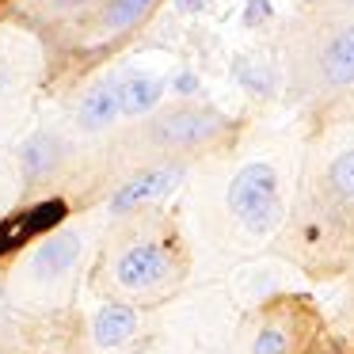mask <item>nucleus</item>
Masks as SVG:
<instances>
[{"instance_id":"nucleus-1","label":"nucleus","mask_w":354,"mask_h":354,"mask_svg":"<svg viewBox=\"0 0 354 354\" xmlns=\"http://www.w3.org/2000/svg\"><path fill=\"white\" fill-rule=\"evenodd\" d=\"M229 214L252 236H270L282 217L278 202V171L270 164H244L229 183Z\"/></svg>"},{"instance_id":"nucleus-2","label":"nucleus","mask_w":354,"mask_h":354,"mask_svg":"<svg viewBox=\"0 0 354 354\" xmlns=\"http://www.w3.org/2000/svg\"><path fill=\"white\" fill-rule=\"evenodd\" d=\"M221 130H229V118L214 107H179L153 122V138L160 145H202Z\"/></svg>"},{"instance_id":"nucleus-3","label":"nucleus","mask_w":354,"mask_h":354,"mask_svg":"<svg viewBox=\"0 0 354 354\" xmlns=\"http://www.w3.org/2000/svg\"><path fill=\"white\" fill-rule=\"evenodd\" d=\"M171 270V255L164 244H153V240H141V244L126 248L115 263V278L126 286V290H149V286L164 282Z\"/></svg>"},{"instance_id":"nucleus-4","label":"nucleus","mask_w":354,"mask_h":354,"mask_svg":"<svg viewBox=\"0 0 354 354\" xmlns=\"http://www.w3.org/2000/svg\"><path fill=\"white\" fill-rule=\"evenodd\" d=\"M183 183V168L179 164H168V168H145L133 179H126L115 194H111V209L115 214H130V209L145 206V202H160L164 194H171Z\"/></svg>"},{"instance_id":"nucleus-5","label":"nucleus","mask_w":354,"mask_h":354,"mask_svg":"<svg viewBox=\"0 0 354 354\" xmlns=\"http://www.w3.org/2000/svg\"><path fill=\"white\" fill-rule=\"evenodd\" d=\"M320 73L328 84H354V24L328 39L320 54Z\"/></svg>"},{"instance_id":"nucleus-6","label":"nucleus","mask_w":354,"mask_h":354,"mask_svg":"<svg viewBox=\"0 0 354 354\" xmlns=\"http://www.w3.org/2000/svg\"><path fill=\"white\" fill-rule=\"evenodd\" d=\"M118 111H122V92H118V80H103V84H95L92 92L84 95L77 122L84 126V130H100V126L115 122Z\"/></svg>"},{"instance_id":"nucleus-7","label":"nucleus","mask_w":354,"mask_h":354,"mask_svg":"<svg viewBox=\"0 0 354 354\" xmlns=\"http://www.w3.org/2000/svg\"><path fill=\"white\" fill-rule=\"evenodd\" d=\"M133 331H138V313H133L130 305H122V301L103 305L92 320V335L100 346H122Z\"/></svg>"},{"instance_id":"nucleus-8","label":"nucleus","mask_w":354,"mask_h":354,"mask_svg":"<svg viewBox=\"0 0 354 354\" xmlns=\"http://www.w3.org/2000/svg\"><path fill=\"white\" fill-rule=\"evenodd\" d=\"M80 255V236L77 232H54L50 240H42L35 252V274L39 278H54L65 267H73Z\"/></svg>"},{"instance_id":"nucleus-9","label":"nucleus","mask_w":354,"mask_h":354,"mask_svg":"<svg viewBox=\"0 0 354 354\" xmlns=\"http://www.w3.org/2000/svg\"><path fill=\"white\" fill-rule=\"evenodd\" d=\"M118 92H122V115H145L160 103L164 80L153 73H133V77L118 80Z\"/></svg>"},{"instance_id":"nucleus-10","label":"nucleus","mask_w":354,"mask_h":354,"mask_svg":"<svg viewBox=\"0 0 354 354\" xmlns=\"http://www.w3.org/2000/svg\"><path fill=\"white\" fill-rule=\"evenodd\" d=\"M232 73H236V80L248 88V92H255V95L274 92V73H270L267 65L252 62V57H236V62H232Z\"/></svg>"},{"instance_id":"nucleus-11","label":"nucleus","mask_w":354,"mask_h":354,"mask_svg":"<svg viewBox=\"0 0 354 354\" xmlns=\"http://www.w3.org/2000/svg\"><path fill=\"white\" fill-rule=\"evenodd\" d=\"M57 160V145L54 138H31L24 145V164H27V176H46Z\"/></svg>"},{"instance_id":"nucleus-12","label":"nucleus","mask_w":354,"mask_h":354,"mask_svg":"<svg viewBox=\"0 0 354 354\" xmlns=\"http://www.w3.org/2000/svg\"><path fill=\"white\" fill-rule=\"evenodd\" d=\"M328 187L343 202H354V149H346L343 156H335L328 168Z\"/></svg>"},{"instance_id":"nucleus-13","label":"nucleus","mask_w":354,"mask_h":354,"mask_svg":"<svg viewBox=\"0 0 354 354\" xmlns=\"http://www.w3.org/2000/svg\"><path fill=\"white\" fill-rule=\"evenodd\" d=\"M153 4V0H111L107 4V27L111 31H122V27H130V24H138L141 16H145V8Z\"/></svg>"},{"instance_id":"nucleus-14","label":"nucleus","mask_w":354,"mask_h":354,"mask_svg":"<svg viewBox=\"0 0 354 354\" xmlns=\"http://www.w3.org/2000/svg\"><path fill=\"white\" fill-rule=\"evenodd\" d=\"M65 209H69V206H65L62 198H50V202H42V206H35L31 214L24 217L27 232H50V229H54V225L65 217Z\"/></svg>"},{"instance_id":"nucleus-15","label":"nucleus","mask_w":354,"mask_h":354,"mask_svg":"<svg viewBox=\"0 0 354 354\" xmlns=\"http://www.w3.org/2000/svg\"><path fill=\"white\" fill-rule=\"evenodd\" d=\"M286 351H290L286 331L278 328V324H263L259 335H255V343H252V354H286Z\"/></svg>"},{"instance_id":"nucleus-16","label":"nucleus","mask_w":354,"mask_h":354,"mask_svg":"<svg viewBox=\"0 0 354 354\" xmlns=\"http://www.w3.org/2000/svg\"><path fill=\"white\" fill-rule=\"evenodd\" d=\"M274 16V4L270 0H244V27H259Z\"/></svg>"},{"instance_id":"nucleus-17","label":"nucleus","mask_w":354,"mask_h":354,"mask_svg":"<svg viewBox=\"0 0 354 354\" xmlns=\"http://www.w3.org/2000/svg\"><path fill=\"white\" fill-rule=\"evenodd\" d=\"M176 92L179 95H194V92H198V77H194V73H179V77H176Z\"/></svg>"},{"instance_id":"nucleus-18","label":"nucleus","mask_w":354,"mask_h":354,"mask_svg":"<svg viewBox=\"0 0 354 354\" xmlns=\"http://www.w3.org/2000/svg\"><path fill=\"white\" fill-rule=\"evenodd\" d=\"M176 4L183 12H202V4H206V0H176Z\"/></svg>"},{"instance_id":"nucleus-19","label":"nucleus","mask_w":354,"mask_h":354,"mask_svg":"<svg viewBox=\"0 0 354 354\" xmlns=\"http://www.w3.org/2000/svg\"><path fill=\"white\" fill-rule=\"evenodd\" d=\"M54 8H77V4H84V0H50Z\"/></svg>"},{"instance_id":"nucleus-20","label":"nucleus","mask_w":354,"mask_h":354,"mask_svg":"<svg viewBox=\"0 0 354 354\" xmlns=\"http://www.w3.org/2000/svg\"><path fill=\"white\" fill-rule=\"evenodd\" d=\"M0 88H4V69H0Z\"/></svg>"}]
</instances>
